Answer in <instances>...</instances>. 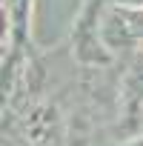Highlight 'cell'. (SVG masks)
Instances as JSON below:
<instances>
[{"label":"cell","mask_w":143,"mask_h":146,"mask_svg":"<svg viewBox=\"0 0 143 146\" xmlns=\"http://www.w3.org/2000/svg\"><path fill=\"white\" fill-rule=\"evenodd\" d=\"M17 135L26 146H66L69 143V117L49 98H37L17 109Z\"/></svg>","instance_id":"cell-1"},{"label":"cell","mask_w":143,"mask_h":146,"mask_svg":"<svg viewBox=\"0 0 143 146\" xmlns=\"http://www.w3.org/2000/svg\"><path fill=\"white\" fill-rule=\"evenodd\" d=\"M100 37L112 54H134L143 46V6L106 3L100 12Z\"/></svg>","instance_id":"cell-2"},{"label":"cell","mask_w":143,"mask_h":146,"mask_svg":"<svg viewBox=\"0 0 143 146\" xmlns=\"http://www.w3.org/2000/svg\"><path fill=\"white\" fill-rule=\"evenodd\" d=\"M100 12H103V0H92L80 12L75 23V37H72L77 60L89 69H103L112 63V52L103 46V37H100Z\"/></svg>","instance_id":"cell-3"},{"label":"cell","mask_w":143,"mask_h":146,"mask_svg":"<svg viewBox=\"0 0 143 146\" xmlns=\"http://www.w3.org/2000/svg\"><path fill=\"white\" fill-rule=\"evenodd\" d=\"M140 49H143V46H140Z\"/></svg>","instance_id":"cell-4"}]
</instances>
